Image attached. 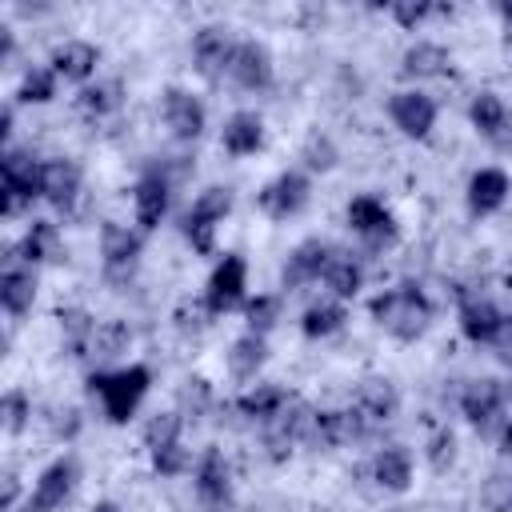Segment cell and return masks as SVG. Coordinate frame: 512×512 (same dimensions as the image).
Wrapping results in <instances>:
<instances>
[{
  "label": "cell",
  "mask_w": 512,
  "mask_h": 512,
  "mask_svg": "<svg viewBox=\"0 0 512 512\" xmlns=\"http://www.w3.org/2000/svg\"><path fill=\"white\" fill-rule=\"evenodd\" d=\"M368 312H372V320L392 336V340H400V344H416L428 328H432V300H428V292L420 288V284H412V280H404V284H392V288H384V292H376L372 300H368Z\"/></svg>",
  "instance_id": "1"
},
{
  "label": "cell",
  "mask_w": 512,
  "mask_h": 512,
  "mask_svg": "<svg viewBox=\"0 0 512 512\" xmlns=\"http://www.w3.org/2000/svg\"><path fill=\"white\" fill-rule=\"evenodd\" d=\"M84 384H88V396L100 400V408L112 424H128L152 388V368L148 364H124L116 372H88Z\"/></svg>",
  "instance_id": "2"
},
{
  "label": "cell",
  "mask_w": 512,
  "mask_h": 512,
  "mask_svg": "<svg viewBox=\"0 0 512 512\" xmlns=\"http://www.w3.org/2000/svg\"><path fill=\"white\" fill-rule=\"evenodd\" d=\"M460 412L464 420L500 444V452H508V388L500 376H476L460 388Z\"/></svg>",
  "instance_id": "3"
},
{
  "label": "cell",
  "mask_w": 512,
  "mask_h": 512,
  "mask_svg": "<svg viewBox=\"0 0 512 512\" xmlns=\"http://www.w3.org/2000/svg\"><path fill=\"white\" fill-rule=\"evenodd\" d=\"M244 300H248V264L240 252H224L216 260V268L208 272L204 308H208V316H224V312L244 308Z\"/></svg>",
  "instance_id": "4"
},
{
  "label": "cell",
  "mask_w": 512,
  "mask_h": 512,
  "mask_svg": "<svg viewBox=\"0 0 512 512\" xmlns=\"http://www.w3.org/2000/svg\"><path fill=\"white\" fill-rule=\"evenodd\" d=\"M344 220H348V228H352L368 248H392V244L400 240V224H396L392 208H388L380 196H372V192L352 196L348 208H344Z\"/></svg>",
  "instance_id": "5"
},
{
  "label": "cell",
  "mask_w": 512,
  "mask_h": 512,
  "mask_svg": "<svg viewBox=\"0 0 512 512\" xmlns=\"http://www.w3.org/2000/svg\"><path fill=\"white\" fill-rule=\"evenodd\" d=\"M140 252H144V240H140L136 228L116 224V220H104L100 224V260H104V276L112 284H128L136 276Z\"/></svg>",
  "instance_id": "6"
},
{
  "label": "cell",
  "mask_w": 512,
  "mask_h": 512,
  "mask_svg": "<svg viewBox=\"0 0 512 512\" xmlns=\"http://www.w3.org/2000/svg\"><path fill=\"white\" fill-rule=\"evenodd\" d=\"M160 116H164V128L172 132V140L180 144H192L204 136L208 128V108L204 100L192 92V88H180V84H168L160 92Z\"/></svg>",
  "instance_id": "7"
},
{
  "label": "cell",
  "mask_w": 512,
  "mask_h": 512,
  "mask_svg": "<svg viewBox=\"0 0 512 512\" xmlns=\"http://www.w3.org/2000/svg\"><path fill=\"white\" fill-rule=\"evenodd\" d=\"M308 200H312V180L300 168H284L256 196V204H260V212L268 220H292V216H300L308 208Z\"/></svg>",
  "instance_id": "8"
},
{
  "label": "cell",
  "mask_w": 512,
  "mask_h": 512,
  "mask_svg": "<svg viewBox=\"0 0 512 512\" xmlns=\"http://www.w3.org/2000/svg\"><path fill=\"white\" fill-rule=\"evenodd\" d=\"M460 332L472 344H504L508 336V316L496 300L480 296V292H460Z\"/></svg>",
  "instance_id": "9"
},
{
  "label": "cell",
  "mask_w": 512,
  "mask_h": 512,
  "mask_svg": "<svg viewBox=\"0 0 512 512\" xmlns=\"http://www.w3.org/2000/svg\"><path fill=\"white\" fill-rule=\"evenodd\" d=\"M0 192L12 200L16 212L40 196V160L28 148H4L0 152Z\"/></svg>",
  "instance_id": "10"
},
{
  "label": "cell",
  "mask_w": 512,
  "mask_h": 512,
  "mask_svg": "<svg viewBox=\"0 0 512 512\" xmlns=\"http://www.w3.org/2000/svg\"><path fill=\"white\" fill-rule=\"evenodd\" d=\"M232 52H236V36L228 24H204L196 36H192V68L204 76V80H220L232 64Z\"/></svg>",
  "instance_id": "11"
},
{
  "label": "cell",
  "mask_w": 512,
  "mask_h": 512,
  "mask_svg": "<svg viewBox=\"0 0 512 512\" xmlns=\"http://www.w3.org/2000/svg\"><path fill=\"white\" fill-rule=\"evenodd\" d=\"M436 112H440L436 100L420 88H400V92L388 96V116L408 140H424L436 128Z\"/></svg>",
  "instance_id": "12"
},
{
  "label": "cell",
  "mask_w": 512,
  "mask_h": 512,
  "mask_svg": "<svg viewBox=\"0 0 512 512\" xmlns=\"http://www.w3.org/2000/svg\"><path fill=\"white\" fill-rule=\"evenodd\" d=\"M228 76L244 88V92H264L276 80V64H272V48L264 40H236Z\"/></svg>",
  "instance_id": "13"
},
{
  "label": "cell",
  "mask_w": 512,
  "mask_h": 512,
  "mask_svg": "<svg viewBox=\"0 0 512 512\" xmlns=\"http://www.w3.org/2000/svg\"><path fill=\"white\" fill-rule=\"evenodd\" d=\"M76 480H80V464H76V456H56L40 476H36V488H32V504L36 508H44V512H56V508H64L68 500H72V492H76Z\"/></svg>",
  "instance_id": "14"
},
{
  "label": "cell",
  "mask_w": 512,
  "mask_h": 512,
  "mask_svg": "<svg viewBox=\"0 0 512 512\" xmlns=\"http://www.w3.org/2000/svg\"><path fill=\"white\" fill-rule=\"evenodd\" d=\"M468 120H472V128L480 132V140H488L496 152H508L512 128H508V104H504L500 92H492V88L476 92L472 104H468Z\"/></svg>",
  "instance_id": "15"
},
{
  "label": "cell",
  "mask_w": 512,
  "mask_h": 512,
  "mask_svg": "<svg viewBox=\"0 0 512 512\" xmlns=\"http://www.w3.org/2000/svg\"><path fill=\"white\" fill-rule=\"evenodd\" d=\"M332 252H336V244H328V240H320V236L300 240V244L288 252L284 268H280V284H284V292H296L300 284L320 280V272H324V264H328Z\"/></svg>",
  "instance_id": "16"
},
{
  "label": "cell",
  "mask_w": 512,
  "mask_h": 512,
  "mask_svg": "<svg viewBox=\"0 0 512 512\" xmlns=\"http://www.w3.org/2000/svg\"><path fill=\"white\" fill-rule=\"evenodd\" d=\"M80 184H84V172L72 156L40 160V200H48L52 208H72L80 196Z\"/></svg>",
  "instance_id": "17"
},
{
  "label": "cell",
  "mask_w": 512,
  "mask_h": 512,
  "mask_svg": "<svg viewBox=\"0 0 512 512\" xmlns=\"http://www.w3.org/2000/svg\"><path fill=\"white\" fill-rule=\"evenodd\" d=\"M352 408H356L372 428H380V424L396 420V412H400V392H396V384H392L388 376H364V380L352 388Z\"/></svg>",
  "instance_id": "18"
},
{
  "label": "cell",
  "mask_w": 512,
  "mask_h": 512,
  "mask_svg": "<svg viewBox=\"0 0 512 512\" xmlns=\"http://www.w3.org/2000/svg\"><path fill=\"white\" fill-rule=\"evenodd\" d=\"M168 204H172V184L164 180L160 168L144 172L132 188V212H136V228L140 232H152L164 216H168Z\"/></svg>",
  "instance_id": "19"
},
{
  "label": "cell",
  "mask_w": 512,
  "mask_h": 512,
  "mask_svg": "<svg viewBox=\"0 0 512 512\" xmlns=\"http://www.w3.org/2000/svg\"><path fill=\"white\" fill-rule=\"evenodd\" d=\"M96 64H100V48L92 40H64V44L52 48V60H48L56 80H72L80 88L96 76Z\"/></svg>",
  "instance_id": "20"
},
{
  "label": "cell",
  "mask_w": 512,
  "mask_h": 512,
  "mask_svg": "<svg viewBox=\"0 0 512 512\" xmlns=\"http://www.w3.org/2000/svg\"><path fill=\"white\" fill-rule=\"evenodd\" d=\"M196 496L204 504H228L232 500V468L220 448H204L196 460Z\"/></svg>",
  "instance_id": "21"
},
{
  "label": "cell",
  "mask_w": 512,
  "mask_h": 512,
  "mask_svg": "<svg viewBox=\"0 0 512 512\" xmlns=\"http://www.w3.org/2000/svg\"><path fill=\"white\" fill-rule=\"evenodd\" d=\"M448 72H452V52L436 40H416L400 56V76H408V80H436Z\"/></svg>",
  "instance_id": "22"
},
{
  "label": "cell",
  "mask_w": 512,
  "mask_h": 512,
  "mask_svg": "<svg viewBox=\"0 0 512 512\" xmlns=\"http://www.w3.org/2000/svg\"><path fill=\"white\" fill-rule=\"evenodd\" d=\"M220 148H224L228 156H256V152L264 148V120H260L252 108H236V112L224 120Z\"/></svg>",
  "instance_id": "23"
},
{
  "label": "cell",
  "mask_w": 512,
  "mask_h": 512,
  "mask_svg": "<svg viewBox=\"0 0 512 512\" xmlns=\"http://www.w3.org/2000/svg\"><path fill=\"white\" fill-rule=\"evenodd\" d=\"M504 200H508V172L504 168L488 164V168H476L468 176V208H472V216H492V212L504 208Z\"/></svg>",
  "instance_id": "24"
},
{
  "label": "cell",
  "mask_w": 512,
  "mask_h": 512,
  "mask_svg": "<svg viewBox=\"0 0 512 512\" xmlns=\"http://www.w3.org/2000/svg\"><path fill=\"white\" fill-rule=\"evenodd\" d=\"M368 476L376 480V488H384V492H408L412 488V452L404 448V444H388V448H380L376 456H372V464H368Z\"/></svg>",
  "instance_id": "25"
},
{
  "label": "cell",
  "mask_w": 512,
  "mask_h": 512,
  "mask_svg": "<svg viewBox=\"0 0 512 512\" xmlns=\"http://www.w3.org/2000/svg\"><path fill=\"white\" fill-rule=\"evenodd\" d=\"M16 248H20V260L28 268H36V264H60L64 260V236H60V228L52 220H32Z\"/></svg>",
  "instance_id": "26"
},
{
  "label": "cell",
  "mask_w": 512,
  "mask_h": 512,
  "mask_svg": "<svg viewBox=\"0 0 512 512\" xmlns=\"http://www.w3.org/2000/svg\"><path fill=\"white\" fill-rule=\"evenodd\" d=\"M320 280H324V288L332 292V300H352L360 288H364V264L352 256V252H332L328 256V264H324V272H320Z\"/></svg>",
  "instance_id": "27"
},
{
  "label": "cell",
  "mask_w": 512,
  "mask_h": 512,
  "mask_svg": "<svg viewBox=\"0 0 512 512\" xmlns=\"http://www.w3.org/2000/svg\"><path fill=\"white\" fill-rule=\"evenodd\" d=\"M268 364V336H256V332H240L228 348V376L248 384L256 380V372Z\"/></svg>",
  "instance_id": "28"
},
{
  "label": "cell",
  "mask_w": 512,
  "mask_h": 512,
  "mask_svg": "<svg viewBox=\"0 0 512 512\" xmlns=\"http://www.w3.org/2000/svg\"><path fill=\"white\" fill-rule=\"evenodd\" d=\"M288 400H292V396H288L284 384H256V388H248V392H240V396L232 400V412H240V416L252 420V424H268Z\"/></svg>",
  "instance_id": "29"
},
{
  "label": "cell",
  "mask_w": 512,
  "mask_h": 512,
  "mask_svg": "<svg viewBox=\"0 0 512 512\" xmlns=\"http://www.w3.org/2000/svg\"><path fill=\"white\" fill-rule=\"evenodd\" d=\"M124 104V84L112 76V80H88L80 92H76V108L84 112V116H92V120H104V116H112L116 108Z\"/></svg>",
  "instance_id": "30"
},
{
  "label": "cell",
  "mask_w": 512,
  "mask_h": 512,
  "mask_svg": "<svg viewBox=\"0 0 512 512\" xmlns=\"http://www.w3.org/2000/svg\"><path fill=\"white\" fill-rule=\"evenodd\" d=\"M60 344L68 348V356H88V344H92V332H96V316L80 304L72 308H60Z\"/></svg>",
  "instance_id": "31"
},
{
  "label": "cell",
  "mask_w": 512,
  "mask_h": 512,
  "mask_svg": "<svg viewBox=\"0 0 512 512\" xmlns=\"http://www.w3.org/2000/svg\"><path fill=\"white\" fill-rule=\"evenodd\" d=\"M36 304V272L32 268H16L0 276V312L8 316H24Z\"/></svg>",
  "instance_id": "32"
},
{
  "label": "cell",
  "mask_w": 512,
  "mask_h": 512,
  "mask_svg": "<svg viewBox=\"0 0 512 512\" xmlns=\"http://www.w3.org/2000/svg\"><path fill=\"white\" fill-rule=\"evenodd\" d=\"M344 320H348V308H344L340 300L328 296V300H316V304L304 308V316H300V332H304L308 340H324V336L340 332Z\"/></svg>",
  "instance_id": "33"
},
{
  "label": "cell",
  "mask_w": 512,
  "mask_h": 512,
  "mask_svg": "<svg viewBox=\"0 0 512 512\" xmlns=\"http://www.w3.org/2000/svg\"><path fill=\"white\" fill-rule=\"evenodd\" d=\"M132 348V328L124 320H100L96 332H92V344H88V356L92 360H116Z\"/></svg>",
  "instance_id": "34"
},
{
  "label": "cell",
  "mask_w": 512,
  "mask_h": 512,
  "mask_svg": "<svg viewBox=\"0 0 512 512\" xmlns=\"http://www.w3.org/2000/svg\"><path fill=\"white\" fill-rule=\"evenodd\" d=\"M176 404H180L176 412L184 416V424H188V420L196 424V420H204V416L212 412L216 392H212V384H208L204 376H188V380L180 384V392H176Z\"/></svg>",
  "instance_id": "35"
},
{
  "label": "cell",
  "mask_w": 512,
  "mask_h": 512,
  "mask_svg": "<svg viewBox=\"0 0 512 512\" xmlns=\"http://www.w3.org/2000/svg\"><path fill=\"white\" fill-rule=\"evenodd\" d=\"M28 424H32V400H28V392L24 388L0 392V432L4 436H20V432H28Z\"/></svg>",
  "instance_id": "36"
},
{
  "label": "cell",
  "mask_w": 512,
  "mask_h": 512,
  "mask_svg": "<svg viewBox=\"0 0 512 512\" xmlns=\"http://www.w3.org/2000/svg\"><path fill=\"white\" fill-rule=\"evenodd\" d=\"M180 432H184V416H180L176 408L156 412V416H148V424H144V448L156 452V448L180 444Z\"/></svg>",
  "instance_id": "37"
},
{
  "label": "cell",
  "mask_w": 512,
  "mask_h": 512,
  "mask_svg": "<svg viewBox=\"0 0 512 512\" xmlns=\"http://www.w3.org/2000/svg\"><path fill=\"white\" fill-rule=\"evenodd\" d=\"M56 72L52 68H28L24 76H20V88H16V100L20 104H48V100H56Z\"/></svg>",
  "instance_id": "38"
},
{
  "label": "cell",
  "mask_w": 512,
  "mask_h": 512,
  "mask_svg": "<svg viewBox=\"0 0 512 512\" xmlns=\"http://www.w3.org/2000/svg\"><path fill=\"white\" fill-rule=\"evenodd\" d=\"M300 160H304V172H332L336 160H340V148L328 132H312L304 144H300Z\"/></svg>",
  "instance_id": "39"
},
{
  "label": "cell",
  "mask_w": 512,
  "mask_h": 512,
  "mask_svg": "<svg viewBox=\"0 0 512 512\" xmlns=\"http://www.w3.org/2000/svg\"><path fill=\"white\" fill-rule=\"evenodd\" d=\"M244 320H248V332H256V336H268V332L276 328V320H280V296H268V292H260V296L244 300Z\"/></svg>",
  "instance_id": "40"
},
{
  "label": "cell",
  "mask_w": 512,
  "mask_h": 512,
  "mask_svg": "<svg viewBox=\"0 0 512 512\" xmlns=\"http://www.w3.org/2000/svg\"><path fill=\"white\" fill-rule=\"evenodd\" d=\"M452 8H444V4H428V0H396L392 8H388V16L400 24V28H408V32H416L428 16H448Z\"/></svg>",
  "instance_id": "41"
},
{
  "label": "cell",
  "mask_w": 512,
  "mask_h": 512,
  "mask_svg": "<svg viewBox=\"0 0 512 512\" xmlns=\"http://www.w3.org/2000/svg\"><path fill=\"white\" fill-rule=\"evenodd\" d=\"M180 232H184V240L192 244V252H196V256H212V252H216V224H212V220H204V216H196L192 208L184 212Z\"/></svg>",
  "instance_id": "42"
},
{
  "label": "cell",
  "mask_w": 512,
  "mask_h": 512,
  "mask_svg": "<svg viewBox=\"0 0 512 512\" xmlns=\"http://www.w3.org/2000/svg\"><path fill=\"white\" fill-rule=\"evenodd\" d=\"M192 212L204 216V220H212V224H220V220L232 212V188H224V184L204 188V192L192 200Z\"/></svg>",
  "instance_id": "43"
},
{
  "label": "cell",
  "mask_w": 512,
  "mask_h": 512,
  "mask_svg": "<svg viewBox=\"0 0 512 512\" xmlns=\"http://www.w3.org/2000/svg\"><path fill=\"white\" fill-rule=\"evenodd\" d=\"M424 456H428L432 472H440V476H444V472L456 464V436H452V428H436V432L428 436Z\"/></svg>",
  "instance_id": "44"
},
{
  "label": "cell",
  "mask_w": 512,
  "mask_h": 512,
  "mask_svg": "<svg viewBox=\"0 0 512 512\" xmlns=\"http://www.w3.org/2000/svg\"><path fill=\"white\" fill-rule=\"evenodd\" d=\"M152 468H156L160 476H184V472L192 468V456H188L184 444H168V448H156V452H152Z\"/></svg>",
  "instance_id": "45"
},
{
  "label": "cell",
  "mask_w": 512,
  "mask_h": 512,
  "mask_svg": "<svg viewBox=\"0 0 512 512\" xmlns=\"http://www.w3.org/2000/svg\"><path fill=\"white\" fill-rule=\"evenodd\" d=\"M480 504H484L488 512H508V508H512V480H508L504 472L488 476V484L480 488Z\"/></svg>",
  "instance_id": "46"
},
{
  "label": "cell",
  "mask_w": 512,
  "mask_h": 512,
  "mask_svg": "<svg viewBox=\"0 0 512 512\" xmlns=\"http://www.w3.org/2000/svg\"><path fill=\"white\" fill-rule=\"evenodd\" d=\"M80 424H84V420H80V408H72V404H56V408H52V416H48L52 436H56V440H64V444H68V440H76Z\"/></svg>",
  "instance_id": "47"
},
{
  "label": "cell",
  "mask_w": 512,
  "mask_h": 512,
  "mask_svg": "<svg viewBox=\"0 0 512 512\" xmlns=\"http://www.w3.org/2000/svg\"><path fill=\"white\" fill-rule=\"evenodd\" d=\"M176 328H180L184 336H200V332L208 328V308H204V304H188V300H184V304L176 308Z\"/></svg>",
  "instance_id": "48"
},
{
  "label": "cell",
  "mask_w": 512,
  "mask_h": 512,
  "mask_svg": "<svg viewBox=\"0 0 512 512\" xmlns=\"http://www.w3.org/2000/svg\"><path fill=\"white\" fill-rule=\"evenodd\" d=\"M20 492H24V480L16 468L0 464V512H12L20 504Z\"/></svg>",
  "instance_id": "49"
},
{
  "label": "cell",
  "mask_w": 512,
  "mask_h": 512,
  "mask_svg": "<svg viewBox=\"0 0 512 512\" xmlns=\"http://www.w3.org/2000/svg\"><path fill=\"white\" fill-rule=\"evenodd\" d=\"M12 56H16V32H12V24L0 20V68H4Z\"/></svg>",
  "instance_id": "50"
},
{
  "label": "cell",
  "mask_w": 512,
  "mask_h": 512,
  "mask_svg": "<svg viewBox=\"0 0 512 512\" xmlns=\"http://www.w3.org/2000/svg\"><path fill=\"white\" fill-rule=\"evenodd\" d=\"M8 136H12V108L0 104V144H8Z\"/></svg>",
  "instance_id": "51"
},
{
  "label": "cell",
  "mask_w": 512,
  "mask_h": 512,
  "mask_svg": "<svg viewBox=\"0 0 512 512\" xmlns=\"http://www.w3.org/2000/svg\"><path fill=\"white\" fill-rule=\"evenodd\" d=\"M12 212H16V208H12V200L0 192V220H4V216H12Z\"/></svg>",
  "instance_id": "52"
},
{
  "label": "cell",
  "mask_w": 512,
  "mask_h": 512,
  "mask_svg": "<svg viewBox=\"0 0 512 512\" xmlns=\"http://www.w3.org/2000/svg\"><path fill=\"white\" fill-rule=\"evenodd\" d=\"M92 512H120L112 500H100V504H92Z\"/></svg>",
  "instance_id": "53"
},
{
  "label": "cell",
  "mask_w": 512,
  "mask_h": 512,
  "mask_svg": "<svg viewBox=\"0 0 512 512\" xmlns=\"http://www.w3.org/2000/svg\"><path fill=\"white\" fill-rule=\"evenodd\" d=\"M20 512H44V508H36L32 500H24V504H20Z\"/></svg>",
  "instance_id": "54"
},
{
  "label": "cell",
  "mask_w": 512,
  "mask_h": 512,
  "mask_svg": "<svg viewBox=\"0 0 512 512\" xmlns=\"http://www.w3.org/2000/svg\"><path fill=\"white\" fill-rule=\"evenodd\" d=\"M392 512H412V508H392Z\"/></svg>",
  "instance_id": "55"
},
{
  "label": "cell",
  "mask_w": 512,
  "mask_h": 512,
  "mask_svg": "<svg viewBox=\"0 0 512 512\" xmlns=\"http://www.w3.org/2000/svg\"><path fill=\"white\" fill-rule=\"evenodd\" d=\"M0 348H4V336H0Z\"/></svg>",
  "instance_id": "56"
}]
</instances>
